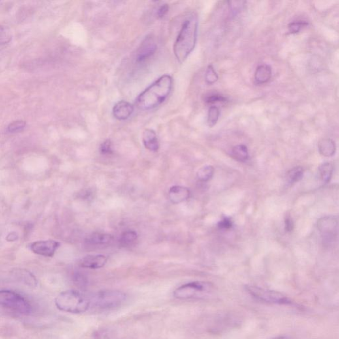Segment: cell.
I'll use <instances>...</instances> for the list:
<instances>
[{"label":"cell","mask_w":339,"mask_h":339,"mask_svg":"<svg viewBox=\"0 0 339 339\" xmlns=\"http://www.w3.org/2000/svg\"><path fill=\"white\" fill-rule=\"evenodd\" d=\"M74 278L75 281H76L77 283L80 284V285H85V284H86V278H85L82 275L79 274L75 275Z\"/></svg>","instance_id":"33"},{"label":"cell","mask_w":339,"mask_h":339,"mask_svg":"<svg viewBox=\"0 0 339 339\" xmlns=\"http://www.w3.org/2000/svg\"><path fill=\"white\" fill-rule=\"evenodd\" d=\"M143 143L145 147L150 151L157 152L159 149V139L153 130H145L143 133Z\"/></svg>","instance_id":"15"},{"label":"cell","mask_w":339,"mask_h":339,"mask_svg":"<svg viewBox=\"0 0 339 339\" xmlns=\"http://www.w3.org/2000/svg\"><path fill=\"white\" fill-rule=\"evenodd\" d=\"M308 25V23L304 22V21H297V22L290 24L288 25V30H289L290 33L295 34L299 33L303 28L306 27Z\"/></svg>","instance_id":"27"},{"label":"cell","mask_w":339,"mask_h":339,"mask_svg":"<svg viewBox=\"0 0 339 339\" xmlns=\"http://www.w3.org/2000/svg\"><path fill=\"white\" fill-rule=\"evenodd\" d=\"M339 223L333 216H325L321 218L317 222L318 229L323 237V241L330 243L335 240L338 231Z\"/></svg>","instance_id":"8"},{"label":"cell","mask_w":339,"mask_h":339,"mask_svg":"<svg viewBox=\"0 0 339 339\" xmlns=\"http://www.w3.org/2000/svg\"><path fill=\"white\" fill-rule=\"evenodd\" d=\"M203 100L208 104H214V103L227 102V98L222 94L212 92L205 95Z\"/></svg>","instance_id":"25"},{"label":"cell","mask_w":339,"mask_h":339,"mask_svg":"<svg viewBox=\"0 0 339 339\" xmlns=\"http://www.w3.org/2000/svg\"><path fill=\"white\" fill-rule=\"evenodd\" d=\"M0 304L3 308L19 314L29 315L33 312V306L31 303L25 297L12 290H1Z\"/></svg>","instance_id":"5"},{"label":"cell","mask_w":339,"mask_h":339,"mask_svg":"<svg viewBox=\"0 0 339 339\" xmlns=\"http://www.w3.org/2000/svg\"><path fill=\"white\" fill-rule=\"evenodd\" d=\"M134 111V107L131 103L126 101H120L114 105L113 108V115L116 119L125 120L131 116Z\"/></svg>","instance_id":"13"},{"label":"cell","mask_w":339,"mask_h":339,"mask_svg":"<svg viewBox=\"0 0 339 339\" xmlns=\"http://www.w3.org/2000/svg\"><path fill=\"white\" fill-rule=\"evenodd\" d=\"M56 308L62 312L82 314L90 308V299L75 290H66L57 295L54 300Z\"/></svg>","instance_id":"3"},{"label":"cell","mask_w":339,"mask_h":339,"mask_svg":"<svg viewBox=\"0 0 339 339\" xmlns=\"http://www.w3.org/2000/svg\"><path fill=\"white\" fill-rule=\"evenodd\" d=\"M114 241V236L107 233H95L86 239V242L92 246H103L110 244Z\"/></svg>","instance_id":"16"},{"label":"cell","mask_w":339,"mask_h":339,"mask_svg":"<svg viewBox=\"0 0 339 339\" xmlns=\"http://www.w3.org/2000/svg\"><path fill=\"white\" fill-rule=\"evenodd\" d=\"M173 80L169 75H163L139 94L135 101L141 110H152L165 101L172 90Z\"/></svg>","instance_id":"1"},{"label":"cell","mask_w":339,"mask_h":339,"mask_svg":"<svg viewBox=\"0 0 339 339\" xmlns=\"http://www.w3.org/2000/svg\"><path fill=\"white\" fill-rule=\"evenodd\" d=\"M60 243L54 240L35 241L31 245L34 253L45 257H52L59 248Z\"/></svg>","instance_id":"9"},{"label":"cell","mask_w":339,"mask_h":339,"mask_svg":"<svg viewBox=\"0 0 339 339\" xmlns=\"http://www.w3.org/2000/svg\"><path fill=\"white\" fill-rule=\"evenodd\" d=\"M11 274L17 281L30 287H35L37 285V280L35 276L29 271L24 269H15L11 272Z\"/></svg>","instance_id":"14"},{"label":"cell","mask_w":339,"mask_h":339,"mask_svg":"<svg viewBox=\"0 0 339 339\" xmlns=\"http://www.w3.org/2000/svg\"><path fill=\"white\" fill-rule=\"evenodd\" d=\"M334 168L332 164L326 163L322 164L319 168L320 177L323 182L328 183L332 178Z\"/></svg>","instance_id":"21"},{"label":"cell","mask_w":339,"mask_h":339,"mask_svg":"<svg viewBox=\"0 0 339 339\" xmlns=\"http://www.w3.org/2000/svg\"><path fill=\"white\" fill-rule=\"evenodd\" d=\"M284 225H285V230L288 233L291 232L294 228V223L290 215H287L284 219Z\"/></svg>","instance_id":"31"},{"label":"cell","mask_w":339,"mask_h":339,"mask_svg":"<svg viewBox=\"0 0 339 339\" xmlns=\"http://www.w3.org/2000/svg\"><path fill=\"white\" fill-rule=\"evenodd\" d=\"M318 148L322 156L331 157L336 152V145L332 139L324 138L319 141Z\"/></svg>","instance_id":"18"},{"label":"cell","mask_w":339,"mask_h":339,"mask_svg":"<svg viewBox=\"0 0 339 339\" xmlns=\"http://www.w3.org/2000/svg\"><path fill=\"white\" fill-rule=\"evenodd\" d=\"M272 76V70L270 66L261 65L256 69L254 80L257 84H264L268 82Z\"/></svg>","instance_id":"17"},{"label":"cell","mask_w":339,"mask_h":339,"mask_svg":"<svg viewBox=\"0 0 339 339\" xmlns=\"http://www.w3.org/2000/svg\"><path fill=\"white\" fill-rule=\"evenodd\" d=\"M169 9V7L168 4H163L161 5L159 9H158L157 13H156V16H157L158 18H163L164 17L166 16V14H167Z\"/></svg>","instance_id":"32"},{"label":"cell","mask_w":339,"mask_h":339,"mask_svg":"<svg viewBox=\"0 0 339 339\" xmlns=\"http://www.w3.org/2000/svg\"><path fill=\"white\" fill-rule=\"evenodd\" d=\"M270 339H293L291 337L287 336V335H279V336H276L273 337V338Z\"/></svg>","instance_id":"34"},{"label":"cell","mask_w":339,"mask_h":339,"mask_svg":"<svg viewBox=\"0 0 339 339\" xmlns=\"http://www.w3.org/2000/svg\"><path fill=\"white\" fill-rule=\"evenodd\" d=\"M137 233L134 231H127L125 232L122 233L121 235L120 239H119V243L122 247H127L132 245L137 239Z\"/></svg>","instance_id":"20"},{"label":"cell","mask_w":339,"mask_h":339,"mask_svg":"<svg viewBox=\"0 0 339 339\" xmlns=\"http://www.w3.org/2000/svg\"><path fill=\"white\" fill-rule=\"evenodd\" d=\"M212 289L210 283L203 282H192L183 284L177 288L174 291V296L178 299L185 300L200 298Z\"/></svg>","instance_id":"7"},{"label":"cell","mask_w":339,"mask_h":339,"mask_svg":"<svg viewBox=\"0 0 339 339\" xmlns=\"http://www.w3.org/2000/svg\"><path fill=\"white\" fill-rule=\"evenodd\" d=\"M218 227L220 229L229 230L232 228L233 222L230 218H227V217H224L223 219L218 223Z\"/></svg>","instance_id":"30"},{"label":"cell","mask_w":339,"mask_h":339,"mask_svg":"<svg viewBox=\"0 0 339 339\" xmlns=\"http://www.w3.org/2000/svg\"><path fill=\"white\" fill-rule=\"evenodd\" d=\"M25 126L26 123L24 121H16L9 124L7 127V131L11 133H18L19 131H22L25 127Z\"/></svg>","instance_id":"28"},{"label":"cell","mask_w":339,"mask_h":339,"mask_svg":"<svg viewBox=\"0 0 339 339\" xmlns=\"http://www.w3.org/2000/svg\"><path fill=\"white\" fill-rule=\"evenodd\" d=\"M157 49V45L151 36H148L144 39L139 47L137 54V60L138 62L144 61L155 53Z\"/></svg>","instance_id":"10"},{"label":"cell","mask_w":339,"mask_h":339,"mask_svg":"<svg viewBox=\"0 0 339 339\" xmlns=\"http://www.w3.org/2000/svg\"><path fill=\"white\" fill-rule=\"evenodd\" d=\"M190 190L185 186H174L169 191V198L174 204H179L189 199Z\"/></svg>","instance_id":"12"},{"label":"cell","mask_w":339,"mask_h":339,"mask_svg":"<svg viewBox=\"0 0 339 339\" xmlns=\"http://www.w3.org/2000/svg\"><path fill=\"white\" fill-rule=\"evenodd\" d=\"M127 294L117 290H105L95 293L90 298L92 306L99 309H112L118 308L125 302Z\"/></svg>","instance_id":"6"},{"label":"cell","mask_w":339,"mask_h":339,"mask_svg":"<svg viewBox=\"0 0 339 339\" xmlns=\"http://www.w3.org/2000/svg\"><path fill=\"white\" fill-rule=\"evenodd\" d=\"M215 169L212 165H206L201 167L197 172V177L203 182H209L214 176Z\"/></svg>","instance_id":"22"},{"label":"cell","mask_w":339,"mask_h":339,"mask_svg":"<svg viewBox=\"0 0 339 339\" xmlns=\"http://www.w3.org/2000/svg\"><path fill=\"white\" fill-rule=\"evenodd\" d=\"M220 116L219 107L217 106H211L208 110V119L207 123L210 127H214L218 123Z\"/></svg>","instance_id":"24"},{"label":"cell","mask_w":339,"mask_h":339,"mask_svg":"<svg viewBox=\"0 0 339 339\" xmlns=\"http://www.w3.org/2000/svg\"><path fill=\"white\" fill-rule=\"evenodd\" d=\"M304 168L301 167H296L290 170L287 174L288 182L290 184L297 183L303 178L304 175Z\"/></svg>","instance_id":"23"},{"label":"cell","mask_w":339,"mask_h":339,"mask_svg":"<svg viewBox=\"0 0 339 339\" xmlns=\"http://www.w3.org/2000/svg\"><path fill=\"white\" fill-rule=\"evenodd\" d=\"M219 79L216 71H215L214 68L212 65H209L207 67L206 71L205 74V80L207 84L212 85L215 84Z\"/></svg>","instance_id":"26"},{"label":"cell","mask_w":339,"mask_h":339,"mask_svg":"<svg viewBox=\"0 0 339 339\" xmlns=\"http://www.w3.org/2000/svg\"><path fill=\"white\" fill-rule=\"evenodd\" d=\"M231 157L239 162L244 163L249 159V152L246 145L241 144L237 145L231 151Z\"/></svg>","instance_id":"19"},{"label":"cell","mask_w":339,"mask_h":339,"mask_svg":"<svg viewBox=\"0 0 339 339\" xmlns=\"http://www.w3.org/2000/svg\"><path fill=\"white\" fill-rule=\"evenodd\" d=\"M198 34V18L193 14L182 24L174 45V53L179 63H182L192 53L196 45Z\"/></svg>","instance_id":"2"},{"label":"cell","mask_w":339,"mask_h":339,"mask_svg":"<svg viewBox=\"0 0 339 339\" xmlns=\"http://www.w3.org/2000/svg\"><path fill=\"white\" fill-rule=\"evenodd\" d=\"M100 152L101 154H105V155H108V154L113 153L112 144L110 140H105L104 142L101 143Z\"/></svg>","instance_id":"29"},{"label":"cell","mask_w":339,"mask_h":339,"mask_svg":"<svg viewBox=\"0 0 339 339\" xmlns=\"http://www.w3.org/2000/svg\"><path fill=\"white\" fill-rule=\"evenodd\" d=\"M245 289L250 296L261 302L280 306H296L295 302L283 293L253 285H246Z\"/></svg>","instance_id":"4"},{"label":"cell","mask_w":339,"mask_h":339,"mask_svg":"<svg viewBox=\"0 0 339 339\" xmlns=\"http://www.w3.org/2000/svg\"><path fill=\"white\" fill-rule=\"evenodd\" d=\"M107 261V257L103 254H92L82 258L79 262V265L82 268L96 270L103 268Z\"/></svg>","instance_id":"11"}]
</instances>
